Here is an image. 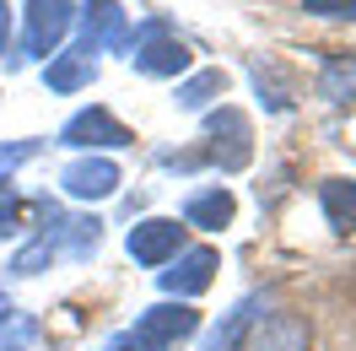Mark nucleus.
I'll return each mask as SVG.
<instances>
[{
  "mask_svg": "<svg viewBox=\"0 0 356 351\" xmlns=\"http://www.w3.org/2000/svg\"><path fill=\"white\" fill-rule=\"evenodd\" d=\"M130 65L140 76H184L189 70V44L173 33L168 17H146L140 27H130Z\"/></svg>",
  "mask_w": 356,
  "mask_h": 351,
  "instance_id": "obj_1",
  "label": "nucleus"
},
{
  "mask_svg": "<svg viewBox=\"0 0 356 351\" xmlns=\"http://www.w3.org/2000/svg\"><path fill=\"white\" fill-rule=\"evenodd\" d=\"M195 329H200V313H195L189 303H178V297H173V303L146 308V313H140V319H135L124 335H130L140 351H173V346H184Z\"/></svg>",
  "mask_w": 356,
  "mask_h": 351,
  "instance_id": "obj_2",
  "label": "nucleus"
},
{
  "mask_svg": "<svg viewBox=\"0 0 356 351\" xmlns=\"http://www.w3.org/2000/svg\"><path fill=\"white\" fill-rule=\"evenodd\" d=\"M22 11V60H54V49L65 44L70 22H76V0H27Z\"/></svg>",
  "mask_w": 356,
  "mask_h": 351,
  "instance_id": "obj_3",
  "label": "nucleus"
},
{
  "mask_svg": "<svg viewBox=\"0 0 356 351\" xmlns=\"http://www.w3.org/2000/svg\"><path fill=\"white\" fill-rule=\"evenodd\" d=\"M205 130H211V141H216V146H211V152H200L195 162H216L222 173H238L248 157H254V146H248V119H243L238 109H216L211 119H205ZM195 162H189V168H195Z\"/></svg>",
  "mask_w": 356,
  "mask_h": 351,
  "instance_id": "obj_4",
  "label": "nucleus"
},
{
  "mask_svg": "<svg viewBox=\"0 0 356 351\" xmlns=\"http://www.w3.org/2000/svg\"><path fill=\"white\" fill-rule=\"evenodd\" d=\"M313 341V325L308 313H297V308H275L265 319H254L243 335V351H308Z\"/></svg>",
  "mask_w": 356,
  "mask_h": 351,
  "instance_id": "obj_5",
  "label": "nucleus"
},
{
  "mask_svg": "<svg viewBox=\"0 0 356 351\" xmlns=\"http://www.w3.org/2000/svg\"><path fill=\"white\" fill-rule=\"evenodd\" d=\"M135 135L130 125H119L108 109H81V114H70L65 125H60V146H81V152H92V146H130Z\"/></svg>",
  "mask_w": 356,
  "mask_h": 351,
  "instance_id": "obj_6",
  "label": "nucleus"
},
{
  "mask_svg": "<svg viewBox=\"0 0 356 351\" xmlns=\"http://www.w3.org/2000/svg\"><path fill=\"white\" fill-rule=\"evenodd\" d=\"M124 249H130V260L135 265H168L173 254H184V227L168 217H146V221H135L130 227V238H124Z\"/></svg>",
  "mask_w": 356,
  "mask_h": 351,
  "instance_id": "obj_7",
  "label": "nucleus"
},
{
  "mask_svg": "<svg viewBox=\"0 0 356 351\" xmlns=\"http://www.w3.org/2000/svg\"><path fill=\"white\" fill-rule=\"evenodd\" d=\"M76 17H81V49H92V54L130 44V17L119 11V0H87Z\"/></svg>",
  "mask_w": 356,
  "mask_h": 351,
  "instance_id": "obj_8",
  "label": "nucleus"
},
{
  "mask_svg": "<svg viewBox=\"0 0 356 351\" xmlns=\"http://www.w3.org/2000/svg\"><path fill=\"white\" fill-rule=\"evenodd\" d=\"M119 184H124V173H119L113 157H76L65 173H60V189L70 200H108Z\"/></svg>",
  "mask_w": 356,
  "mask_h": 351,
  "instance_id": "obj_9",
  "label": "nucleus"
},
{
  "mask_svg": "<svg viewBox=\"0 0 356 351\" xmlns=\"http://www.w3.org/2000/svg\"><path fill=\"white\" fill-rule=\"evenodd\" d=\"M173 270H162V292H173L178 303H184V297H200L205 286L216 281V249H189V254H173Z\"/></svg>",
  "mask_w": 356,
  "mask_h": 351,
  "instance_id": "obj_10",
  "label": "nucleus"
},
{
  "mask_svg": "<svg viewBox=\"0 0 356 351\" xmlns=\"http://www.w3.org/2000/svg\"><path fill=\"white\" fill-rule=\"evenodd\" d=\"M232 211H238L232 189L211 184V189H195V195L184 200V227H200V233H222L227 221H232Z\"/></svg>",
  "mask_w": 356,
  "mask_h": 351,
  "instance_id": "obj_11",
  "label": "nucleus"
},
{
  "mask_svg": "<svg viewBox=\"0 0 356 351\" xmlns=\"http://www.w3.org/2000/svg\"><path fill=\"white\" fill-rule=\"evenodd\" d=\"M92 76H97V54L76 44L44 65V87L49 92H81V87H92Z\"/></svg>",
  "mask_w": 356,
  "mask_h": 351,
  "instance_id": "obj_12",
  "label": "nucleus"
},
{
  "mask_svg": "<svg viewBox=\"0 0 356 351\" xmlns=\"http://www.w3.org/2000/svg\"><path fill=\"white\" fill-rule=\"evenodd\" d=\"M318 211L334 233H356V178H324L318 184Z\"/></svg>",
  "mask_w": 356,
  "mask_h": 351,
  "instance_id": "obj_13",
  "label": "nucleus"
},
{
  "mask_svg": "<svg viewBox=\"0 0 356 351\" xmlns=\"http://www.w3.org/2000/svg\"><path fill=\"white\" fill-rule=\"evenodd\" d=\"M318 98L324 103H351L356 98V54H330L318 70Z\"/></svg>",
  "mask_w": 356,
  "mask_h": 351,
  "instance_id": "obj_14",
  "label": "nucleus"
},
{
  "mask_svg": "<svg viewBox=\"0 0 356 351\" xmlns=\"http://www.w3.org/2000/svg\"><path fill=\"white\" fill-rule=\"evenodd\" d=\"M248 76H254L259 103H265L270 114H286V109H291V81L281 76V65H275V60H254V65H248Z\"/></svg>",
  "mask_w": 356,
  "mask_h": 351,
  "instance_id": "obj_15",
  "label": "nucleus"
},
{
  "mask_svg": "<svg viewBox=\"0 0 356 351\" xmlns=\"http://www.w3.org/2000/svg\"><path fill=\"white\" fill-rule=\"evenodd\" d=\"M216 98H227V70H200V76H189L184 87H178V109H189V114H200V109H211Z\"/></svg>",
  "mask_w": 356,
  "mask_h": 351,
  "instance_id": "obj_16",
  "label": "nucleus"
},
{
  "mask_svg": "<svg viewBox=\"0 0 356 351\" xmlns=\"http://www.w3.org/2000/svg\"><path fill=\"white\" fill-rule=\"evenodd\" d=\"M254 308H259V297H243V303H238L222 325H216V335L205 341V351H238V341H243L248 325H254Z\"/></svg>",
  "mask_w": 356,
  "mask_h": 351,
  "instance_id": "obj_17",
  "label": "nucleus"
},
{
  "mask_svg": "<svg viewBox=\"0 0 356 351\" xmlns=\"http://www.w3.org/2000/svg\"><path fill=\"white\" fill-rule=\"evenodd\" d=\"M38 346V319L33 313H6L0 319V351H33Z\"/></svg>",
  "mask_w": 356,
  "mask_h": 351,
  "instance_id": "obj_18",
  "label": "nucleus"
},
{
  "mask_svg": "<svg viewBox=\"0 0 356 351\" xmlns=\"http://www.w3.org/2000/svg\"><path fill=\"white\" fill-rule=\"evenodd\" d=\"M22 211L27 200L11 189V184H0V238H11V233H22Z\"/></svg>",
  "mask_w": 356,
  "mask_h": 351,
  "instance_id": "obj_19",
  "label": "nucleus"
},
{
  "mask_svg": "<svg viewBox=\"0 0 356 351\" xmlns=\"http://www.w3.org/2000/svg\"><path fill=\"white\" fill-rule=\"evenodd\" d=\"M38 152H44V141H11V146H0V173H17V168L33 162Z\"/></svg>",
  "mask_w": 356,
  "mask_h": 351,
  "instance_id": "obj_20",
  "label": "nucleus"
},
{
  "mask_svg": "<svg viewBox=\"0 0 356 351\" xmlns=\"http://www.w3.org/2000/svg\"><path fill=\"white\" fill-rule=\"evenodd\" d=\"M308 17H334V22H356V0H302Z\"/></svg>",
  "mask_w": 356,
  "mask_h": 351,
  "instance_id": "obj_21",
  "label": "nucleus"
},
{
  "mask_svg": "<svg viewBox=\"0 0 356 351\" xmlns=\"http://www.w3.org/2000/svg\"><path fill=\"white\" fill-rule=\"evenodd\" d=\"M11 44V0H0V54Z\"/></svg>",
  "mask_w": 356,
  "mask_h": 351,
  "instance_id": "obj_22",
  "label": "nucleus"
},
{
  "mask_svg": "<svg viewBox=\"0 0 356 351\" xmlns=\"http://www.w3.org/2000/svg\"><path fill=\"white\" fill-rule=\"evenodd\" d=\"M103 351H140V346H135L130 335H108V346H103Z\"/></svg>",
  "mask_w": 356,
  "mask_h": 351,
  "instance_id": "obj_23",
  "label": "nucleus"
},
{
  "mask_svg": "<svg viewBox=\"0 0 356 351\" xmlns=\"http://www.w3.org/2000/svg\"><path fill=\"white\" fill-rule=\"evenodd\" d=\"M6 313H17V308H11V303H6V292H0V319H6Z\"/></svg>",
  "mask_w": 356,
  "mask_h": 351,
  "instance_id": "obj_24",
  "label": "nucleus"
}]
</instances>
